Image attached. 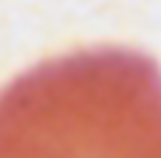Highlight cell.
Here are the masks:
<instances>
[{"label": "cell", "mask_w": 161, "mask_h": 158, "mask_svg": "<svg viewBox=\"0 0 161 158\" xmlns=\"http://www.w3.org/2000/svg\"><path fill=\"white\" fill-rule=\"evenodd\" d=\"M0 158H161V71L127 51L37 68L0 96Z\"/></svg>", "instance_id": "6da1fadb"}]
</instances>
